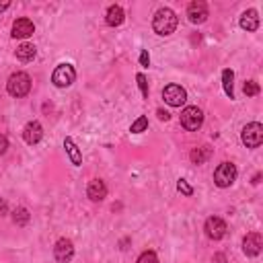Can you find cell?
Segmentation results:
<instances>
[{"mask_svg": "<svg viewBox=\"0 0 263 263\" xmlns=\"http://www.w3.org/2000/svg\"><path fill=\"white\" fill-rule=\"evenodd\" d=\"M177 15H175V11H171V9H159L156 11V15H154V19H152V29L159 33V35H171L175 29H177Z\"/></svg>", "mask_w": 263, "mask_h": 263, "instance_id": "1", "label": "cell"}, {"mask_svg": "<svg viewBox=\"0 0 263 263\" xmlns=\"http://www.w3.org/2000/svg\"><path fill=\"white\" fill-rule=\"evenodd\" d=\"M7 91L13 97H25V95H29V91H31V78H29V74L27 72H15V74H11V78L7 82Z\"/></svg>", "mask_w": 263, "mask_h": 263, "instance_id": "2", "label": "cell"}, {"mask_svg": "<svg viewBox=\"0 0 263 263\" xmlns=\"http://www.w3.org/2000/svg\"><path fill=\"white\" fill-rule=\"evenodd\" d=\"M74 80H76V70H74L72 64H60L54 70V74H51V82H54L58 89H66Z\"/></svg>", "mask_w": 263, "mask_h": 263, "instance_id": "3", "label": "cell"}, {"mask_svg": "<svg viewBox=\"0 0 263 263\" xmlns=\"http://www.w3.org/2000/svg\"><path fill=\"white\" fill-rule=\"evenodd\" d=\"M261 142H263V126L257 122L247 124L243 128V144L247 148H257V146H261Z\"/></svg>", "mask_w": 263, "mask_h": 263, "instance_id": "4", "label": "cell"}, {"mask_svg": "<svg viewBox=\"0 0 263 263\" xmlns=\"http://www.w3.org/2000/svg\"><path fill=\"white\" fill-rule=\"evenodd\" d=\"M201 124H203V113H201V109H197V107H185V109L181 111V126H183L185 130L195 132V130L201 128Z\"/></svg>", "mask_w": 263, "mask_h": 263, "instance_id": "5", "label": "cell"}, {"mask_svg": "<svg viewBox=\"0 0 263 263\" xmlns=\"http://www.w3.org/2000/svg\"><path fill=\"white\" fill-rule=\"evenodd\" d=\"M237 179V167L232 163H222L216 171H214V183L218 187H230Z\"/></svg>", "mask_w": 263, "mask_h": 263, "instance_id": "6", "label": "cell"}, {"mask_svg": "<svg viewBox=\"0 0 263 263\" xmlns=\"http://www.w3.org/2000/svg\"><path fill=\"white\" fill-rule=\"evenodd\" d=\"M163 99H165V103L171 105V107H181L187 101V91L181 84H167L163 91Z\"/></svg>", "mask_w": 263, "mask_h": 263, "instance_id": "7", "label": "cell"}, {"mask_svg": "<svg viewBox=\"0 0 263 263\" xmlns=\"http://www.w3.org/2000/svg\"><path fill=\"white\" fill-rule=\"evenodd\" d=\"M203 230H206V237H208V239L220 241V239H224V235H226V222H224L222 218H218V216H210V218L206 220Z\"/></svg>", "mask_w": 263, "mask_h": 263, "instance_id": "8", "label": "cell"}, {"mask_svg": "<svg viewBox=\"0 0 263 263\" xmlns=\"http://www.w3.org/2000/svg\"><path fill=\"white\" fill-rule=\"evenodd\" d=\"M261 247H263V237L259 232H249L243 239V251L247 257H257L261 253Z\"/></svg>", "mask_w": 263, "mask_h": 263, "instance_id": "9", "label": "cell"}, {"mask_svg": "<svg viewBox=\"0 0 263 263\" xmlns=\"http://www.w3.org/2000/svg\"><path fill=\"white\" fill-rule=\"evenodd\" d=\"M33 33H35L33 21L21 17V19H17V21L13 23V33H11V35H13L15 39H27V37H31Z\"/></svg>", "mask_w": 263, "mask_h": 263, "instance_id": "10", "label": "cell"}, {"mask_svg": "<svg viewBox=\"0 0 263 263\" xmlns=\"http://www.w3.org/2000/svg\"><path fill=\"white\" fill-rule=\"evenodd\" d=\"M54 257L60 261V263H68L72 257H74V245L70 239H60L54 247Z\"/></svg>", "mask_w": 263, "mask_h": 263, "instance_id": "11", "label": "cell"}, {"mask_svg": "<svg viewBox=\"0 0 263 263\" xmlns=\"http://www.w3.org/2000/svg\"><path fill=\"white\" fill-rule=\"evenodd\" d=\"M187 17H189V21H191L193 25L203 23V21L208 19V5L201 3V0H195V3H191V5L187 7Z\"/></svg>", "mask_w": 263, "mask_h": 263, "instance_id": "12", "label": "cell"}, {"mask_svg": "<svg viewBox=\"0 0 263 263\" xmlns=\"http://www.w3.org/2000/svg\"><path fill=\"white\" fill-rule=\"evenodd\" d=\"M86 195L91 201H103L107 197V185H105L101 179H93L86 187Z\"/></svg>", "mask_w": 263, "mask_h": 263, "instance_id": "13", "label": "cell"}, {"mask_svg": "<svg viewBox=\"0 0 263 263\" xmlns=\"http://www.w3.org/2000/svg\"><path fill=\"white\" fill-rule=\"evenodd\" d=\"M23 138H25V142L27 144H37L41 138H43V128H41V124L39 122H29L27 126H25V130H23Z\"/></svg>", "mask_w": 263, "mask_h": 263, "instance_id": "14", "label": "cell"}, {"mask_svg": "<svg viewBox=\"0 0 263 263\" xmlns=\"http://www.w3.org/2000/svg\"><path fill=\"white\" fill-rule=\"evenodd\" d=\"M239 23H241V27H243L245 31H257V29H259V15H257V11H255V9L245 11Z\"/></svg>", "mask_w": 263, "mask_h": 263, "instance_id": "15", "label": "cell"}, {"mask_svg": "<svg viewBox=\"0 0 263 263\" xmlns=\"http://www.w3.org/2000/svg\"><path fill=\"white\" fill-rule=\"evenodd\" d=\"M124 19H126V13H124V9L120 5L109 7L107 9V15H105V21H107L109 27H120L124 23Z\"/></svg>", "mask_w": 263, "mask_h": 263, "instance_id": "16", "label": "cell"}, {"mask_svg": "<svg viewBox=\"0 0 263 263\" xmlns=\"http://www.w3.org/2000/svg\"><path fill=\"white\" fill-rule=\"evenodd\" d=\"M64 148H66V152H68V156H70L72 165H74V167H80V165H82V154H80V150H78V146L74 144L72 138H66V140H64Z\"/></svg>", "mask_w": 263, "mask_h": 263, "instance_id": "17", "label": "cell"}, {"mask_svg": "<svg viewBox=\"0 0 263 263\" xmlns=\"http://www.w3.org/2000/svg\"><path fill=\"white\" fill-rule=\"evenodd\" d=\"M17 58L21 60V62H31L33 58H35V54H37V49H35V45L33 43H21L19 47H17Z\"/></svg>", "mask_w": 263, "mask_h": 263, "instance_id": "18", "label": "cell"}, {"mask_svg": "<svg viewBox=\"0 0 263 263\" xmlns=\"http://www.w3.org/2000/svg\"><path fill=\"white\" fill-rule=\"evenodd\" d=\"M210 156H212V148H210L208 144H203V146H199L191 152V163L193 165H203Z\"/></svg>", "mask_w": 263, "mask_h": 263, "instance_id": "19", "label": "cell"}, {"mask_svg": "<svg viewBox=\"0 0 263 263\" xmlns=\"http://www.w3.org/2000/svg\"><path fill=\"white\" fill-rule=\"evenodd\" d=\"M232 80H235V72L230 68H226L222 72V86H224V93L228 99H235V91H232Z\"/></svg>", "mask_w": 263, "mask_h": 263, "instance_id": "20", "label": "cell"}, {"mask_svg": "<svg viewBox=\"0 0 263 263\" xmlns=\"http://www.w3.org/2000/svg\"><path fill=\"white\" fill-rule=\"evenodd\" d=\"M29 210L27 208H17L15 212H13V222L17 224V226H25L27 222H29Z\"/></svg>", "mask_w": 263, "mask_h": 263, "instance_id": "21", "label": "cell"}, {"mask_svg": "<svg viewBox=\"0 0 263 263\" xmlns=\"http://www.w3.org/2000/svg\"><path fill=\"white\" fill-rule=\"evenodd\" d=\"M146 128H148V118H146V115H140V118L130 126V132H132V134H142V132H146Z\"/></svg>", "mask_w": 263, "mask_h": 263, "instance_id": "22", "label": "cell"}, {"mask_svg": "<svg viewBox=\"0 0 263 263\" xmlns=\"http://www.w3.org/2000/svg\"><path fill=\"white\" fill-rule=\"evenodd\" d=\"M136 263H159V257H156L154 251H144V253L138 257Z\"/></svg>", "mask_w": 263, "mask_h": 263, "instance_id": "23", "label": "cell"}, {"mask_svg": "<svg viewBox=\"0 0 263 263\" xmlns=\"http://www.w3.org/2000/svg\"><path fill=\"white\" fill-rule=\"evenodd\" d=\"M243 91H245V95H247V97H253V95H257V93H259V84H257L255 80H247Z\"/></svg>", "mask_w": 263, "mask_h": 263, "instance_id": "24", "label": "cell"}, {"mask_svg": "<svg viewBox=\"0 0 263 263\" xmlns=\"http://www.w3.org/2000/svg\"><path fill=\"white\" fill-rule=\"evenodd\" d=\"M177 189H179L183 195H191V193H193V187H191L185 179H179V181H177Z\"/></svg>", "mask_w": 263, "mask_h": 263, "instance_id": "25", "label": "cell"}, {"mask_svg": "<svg viewBox=\"0 0 263 263\" xmlns=\"http://www.w3.org/2000/svg\"><path fill=\"white\" fill-rule=\"evenodd\" d=\"M136 80H138V86H140L142 95L148 99V82H146V76H144V74H138V76H136Z\"/></svg>", "mask_w": 263, "mask_h": 263, "instance_id": "26", "label": "cell"}, {"mask_svg": "<svg viewBox=\"0 0 263 263\" xmlns=\"http://www.w3.org/2000/svg\"><path fill=\"white\" fill-rule=\"evenodd\" d=\"M7 214H9V203H7V199L0 197V218L7 216Z\"/></svg>", "mask_w": 263, "mask_h": 263, "instance_id": "27", "label": "cell"}, {"mask_svg": "<svg viewBox=\"0 0 263 263\" xmlns=\"http://www.w3.org/2000/svg\"><path fill=\"white\" fill-rule=\"evenodd\" d=\"M7 150H9V140H7V136H0V156H3Z\"/></svg>", "mask_w": 263, "mask_h": 263, "instance_id": "28", "label": "cell"}, {"mask_svg": "<svg viewBox=\"0 0 263 263\" xmlns=\"http://www.w3.org/2000/svg\"><path fill=\"white\" fill-rule=\"evenodd\" d=\"M140 64H142V66H148V64H150V56H148V51H146V49L140 54Z\"/></svg>", "mask_w": 263, "mask_h": 263, "instance_id": "29", "label": "cell"}, {"mask_svg": "<svg viewBox=\"0 0 263 263\" xmlns=\"http://www.w3.org/2000/svg\"><path fill=\"white\" fill-rule=\"evenodd\" d=\"M156 115H159V120H163V122H167L171 115L167 113V111H163V109H159V111H156Z\"/></svg>", "mask_w": 263, "mask_h": 263, "instance_id": "30", "label": "cell"}, {"mask_svg": "<svg viewBox=\"0 0 263 263\" xmlns=\"http://www.w3.org/2000/svg\"><path fill=\"white\" fill-rule=\"evenodd\" d=\"M214 263H226V257L222 253H218V255H214Z\"/></svg>", "mask_w": 263, "mask_h": 263, "instance_id": "31", "label": "cell"}, {"mask_svg": "<svg viewBox=\"0 0 263 263\" xmlns=\"http://www.w3.org/2000/svg\"><path fill=\"white\" fill-rule=\"evenodd\" d=\"M11 7V3H9V0H3V3H0V13H3V11H7Z\"/></svg>", "mask_w": 263, "mask_h": 263, "instance_id": "32", "label": "cell"}, {"mask_svg": "<svg viewBox=\"0 0 263 263\" xmlns=\"http://www.w3.org/2000/svg\"><path fill=\"white\" fill-rule=\"evenodd\" d=\"M259 181H261V173H257V175H255V177H253V185H257V183H259Z\"/></svg>", "mask_w": 263, "mask_h": 263, "instance_id": "33", "label": "cell"}]
</instances>
